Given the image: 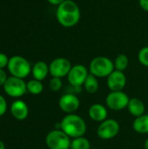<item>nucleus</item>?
<instances>
[{
    "instance_id": "obj_1",
    "label": "nucleus",
    "mask_w": 148,
    "mask_h": 149,
    "mask_svg": "<svg viewBox=\"0 0 148 149\" xmlns=\"http://www.w3.org/2000/svg\"><path fill=\"white\" fill-rule=\"evenodd\" d=\"M57 19L64 27H72L80 18V10L77 3L72 0H65L58 6Z\"/></svg>"
},
{
    "instance_id": "obj_2",
    "label": "nucleus",
    "mask_w": 148,
    "mask_h": 149,
    "mask_svg": "<svg viewBox=\"0 0 148 149\" xmlns=\"http://www.w3.org/2000/svg\"><path fill=\"white\" fill-rule=\"evenodd\" d=\"M60 129L70 138L84 136L86 132V123L79 115L71 113L65 115L60 121Z\"/></svg>"
},
{
    "instance_id": "obj_3",
    "label": "nucleus",
    "mask_w": 148,
    "mask_h": 149,
    "mask_svg": "<svg viewBox=\"0 0 148 149\" xmlns=\"http://www.w3.org/2000/svg\"><path fill=\"white\" fill-rule=\"evenodd\" d=\"M7 68L11 76L23 79L29 76L32 69L30 62L24 57L18 55L12 56L10 58Z\"/></svg>"
},
{
    "instance_id": "obj_4",
    "label": "nucleus",
    "mask_w": 148,
    "mask_h": 149,
    "mask_svg": "<svg viewBox=\"0 0 148 149\" xmlns=\"http://www.w3.org/2000/svg\"><path fill=\"white\" fill-rule=\"evenodd\" d=\"M114 69V64L106 57H96L90 63V72L97 78L108 77Z\"/></svg>"
},
{
    "instance_id": "obj_5",
    "label": "nucleus",
    "mask_w": 148,
    "mask_h": 149,
    "mask_svg": "<svg viewBox=\"0 0 148 149\" xmlns=\"http://www.w3.org/2000/svg\"><path fill=\"white\" fill-rule=\"evenodd\" d=\"M71 138L61 129L51 131L45 137L46 146L50 149H70Z\"/></svg>"
},
{
    "instance_id": "obj_6",
    "label": "nucleus",
    "mask_w": 148,
    "mask_h": 149,
    "mask_svg": "<svg viewBox=\"0 0 148 149\" xmlns=\"http://www.w3.org/2000/svg\"><path fill=\"white\" fill-rule=\"evenodd\" d=\"M4 93L12 98H20L27 93L26 83L23 79L10 76L3 86Z\"/></svg>"
},
{
    "instance_id": "obj_7",
    "label": "nucleus",
    "mask_w": 148,
    "mask_h": 149,
    "mask_svg": "<svg viewBox=\"0 0 148 149\" xmlns=\"http://www.w3.org/2000/svg\"><path fill=\"white\" fill-rule=\"evenodd\" d=\"M120 130V124L113 119H106L100 122L97 129V135L102 140H111L116 137Z\"/></svg>"
},
{
    "instance_id": "obj_8",
    "label": "nucleus",
    "mask_w": 148,
    "mask_h": 149,
    "mask_svg": "<svg viewBox=\"0 0 148 149\" xmlns=\"http://www.w3.org/2000/svg\"><path fill=\"white\" fill-rule=\"evenodd\" d=\"M128 95L123 91L111 92L106 99V103L107 107L113 111H120L127 107L129 103Z\"/></svg>"
},
{
    "instance_id": "obj_9",
    "label": "nucleus",
    "mask_w": 148,
    "mask_h": 149,
    "mask_svg": "<svg viewBox=\"0 0 148 149\" xmlns=\"http://www.w3.org/2000/svg\"><path fill=\"white\" fill-rule=\"evenodd\" d=\"M72 64L70 60L65 58H58L52 60L49 65L50 74L52 77L63 78L68 75L72 69Z\"/></svg>"
},
{
    "instance_id": "obj_10",
    "label": "nucleus",
    "mask_w": 148,
    "mask_h": 149,
    "mask_svg": "<svg viewBox=\"0 0 148 149\" xmlns=\"http://www.w3.org/2000/svg\"><path fill=\"white\" fill-rule=\"evenodd\" d=\"M89 75L88 71L83 65H76L72 67L71 71L67 75V79L70 85L73 87H81L84 85L87 76Z\"/></svg>"
},
{
    "instance_id": "obj_11",
    "label": "nucleus",
    "mask_w": 148,
    "mask_h": 149,
    "mask_svg": "<svg viewBox=\"0 0 148 149\" xmlns=\"http://www.w3.org/2000/svg\"><path fill=\"white\" fill-rule=\"evenodd\" d=\"M80 106L79 99L72 93H65L62 95L58 100V107L59 108L68 114L74 113Z\"/></svg>"
},
{
    "instance_id": "obj_12",
    "label": "nucleus",
    "mask_w": 148,
    "mask_h": 149,
    "mask_svg": "<svg viewBox=\"0 0 148 149\" xmlns=\"http://www.w3.org/2000/svg\"><path fill=\"white\" fill-rule=\"evenodd\" d=\"M126 84V77L123 72L114 70L107 77V86L111 92L122 91Z\"/></svg>"
},
{
    "instance_id": "obj_13",
    "label": "nucleus",
    "mask_w": 148,
    "mask_h": 149,
    "mask_svg": "<svg viewBox=\"0 0 148 149\" xmlns=\"http://www.w3.org/2000/svg\"><path fill=\"white\" fill-rule=\"evenodd\" d=\"M10 110L11 115L17 120H24L29 115V107L27 104L20 100L13 101Z\"/></svg>"
},
{
    "instance_id": "obj_14",
    "label": "nucleus",
    "mask_w": 148,
    "mask_h": 149,
    "mask_svg": "<svg viewBox=\"0 0 148 149\" xmlns=\"http://www.w3.org/2000/svg\"><path fill=\"white\" fill-rule=\"evenodd\" d=\"M107 109L101 104H93L88 110V115L91 120L96 122H102L107 118Z\"/></svg>"
},
{
    "instance_id": "obj_15",
    "label": "nucleus",
    "mask_w": 148,
    "mask_h": 149,
    "mask_svg": "<svg viewBox=\"0 0 148 149\" xmlns=\"http://www.w3.org/2000/svg\"><path fill=\"white\" fill-rule=\"evenodd\" d=\"M127 108L129 113L135 118L145 114V111H146V107L143 101L138 98L130 99L129 103L127 105Z\"/></svg>"
},
{
    "instance_id": "obj_16",
    "label": "nucleus",
    "mask_w": 148,
    "mask_h": 149,
    "mask_svg": "<svg viewBox=\"0 0 148 149\" xmlns=\"http://www.w3.org/2000/svg\"><path fill=\"white\" fill-rule=\"evenodd\" d=\"M49 72H50L49 65L45 62H44V61L37 62L32 66V69H31V73H32L33 78L35 79L39 80V81L44 80L47 77Z\"/></svg>"
},
{
    "instance_id": "obj_17",
    "label": "nucleus",
    "mask_w": 148,
    "mask_h": 149,
    "mask_svg": "<svg viewBox=\"0 0 148 149\" xmlns=\"http://www.w3.org/2000/svg\"><path fill=\"white\" fill-rule=\"evenodd\" d=\"M133 128L139 134H148V113L135 118L133 123Z\"/></svg>"
},
{
    "instance_id": "obj_18",
    "label": "nucleus",
    "mask_w": 148,
    "mask_h": 149,
    "mask_svg": "<svg viewBox=\"0 0 148 149\" xmlns=\"http://www.w3.org/2000/svg\"><path fill=\"white\" fill-rule=\"evenodd\" d=\"M84 86H85V91L88 93H91V94L95 93L99 90V86L97 77H95L94 75L90 73L87 76V78L84 83Z\"/></svg>"
},
{
    "instance_id": "obj_19",
    "label": "nucleus",
    "mask_w": 148,
    "mask_h": 149,
    "mask_svg": "<svg viewBox=\"0 0 148 149\" xmlns=\"http://www.w3.org/2000/svg\"><path fill=\"white\" fill-rule=\"evenodd\" d=\"M26 87H27V92L32 95H38L44 90V86L42 82L35 79L28 81L26 83Z\"/></svg>"
},
{
    "instance_id": "obj_20",
    "label": "nucleus",
    "mask_w": 148,
    "mask_h": 149,
    "mask_svg": "<svg viewBox=\"0 0 148 149\" xmlns=\"http://www.w3.org/2000/svg\"><path fill=\"white\" fill-rule=\"evenodd\" d=\"M71 149H91V143L84 136L74 138L71 142Z\"/></svg>"
},
{
    "instance_id": "obj_21",
    "label": "nucleus",
    "mask_w": 148,
    "mask_h": 149,
    "mask_svg": "<svg viewBox=\"0 0 148 149\" xmlns=\"http://www.w3.org/2000/svg\"><path fill=\"white\" fill-rule=\"evenodd\" d=\"M114 68L117 71L124 72L128 66V58L125 54H120L114 61Z\"/></svg>"
},
{
    "instance_id": "obj_22",
    "label": "nucleus",
    "mask_w": 148,
    "mask_h": 149,
    "mask_svg": "<svg viewBox=\"0 0 148 149\" xmlns=\"http://www.w3.org/2000/svg\"><path fill=\"white\" fill-rule=\"evenodd\" d=\"M63 82L61 78H57V77H52L50 80L49 86L52 92H58L62 88Z\"/></svg>"
},
{
    "instance_id": "obj_23",
    "label": "nucleus",
    "mask_w": 148,
    "mask_h": 149,
    "mask_svg": "<svg viewBox=\"0 0 148 149\" xmlns=\"http://www.w3.org/2000/svg\"><path fill=\"white\" fill-rule=\"evenodd\" d=\"M138 59L144 66L148 67V46L142 48L138 54Z\"/></svg>"
},
{
    "instance_id": "obj_24",
    "label": "nucleus",
    "mask_w": 148,
    "mask_h": 149,
    "mask_svg": "<svg viewBox=\"0 0 148 149\" xmlns=\"http://www.w3.org/2000/svg\"><path fill=\"white\" fill-rule=\"evenodd\" d=\"M7 108H8V105L6 100L3 95L0 94V117L4 115V113L7 111Z\"/></svg>"
},
{
    "instance_id": "obj_25",
    "label": "nucleus",
    "mask_w": 148,
    "mask_h": 149,
    "mask_svg": "<svg viewBox=\"0 0 148 149\" xmlns=\"http://www.w3.org/2000/svg\"><path fill=\"white\" fill-rule=\"evenodd\" d=\"M10 58L7 57L6 54L0 52V69H3L4 67L8 66Z\"/></svg>"
},
{
    "instance_id": "obj_26",
    "label": "nucleus",
    "mask_w": 148,
    "mask_h": 149,
    "mask_svg": "<svg viewBox=\"0 0 148 149\" xmlns=\"http://www.w3.org/2000/svg\"><path fill=\"white\" fill-rule=\"evenodd\" d=\"M7 79H8V77H7L5 72L3 71V69H0V86H3L4 85Z\"/></svg>"
},
{
    "instance_id": "obj_27",
    "label": "nucleus",
    "mask_w": 148,
    "mask_h": 149,
    "mask_svg": "<svg viewBox=\"0 0 148 149\" xmlns=\"http://www.w3.org/2000/svg\"><path fill=\"white\" fill-rule=\"evenodd\" d=\"M140 4L143 10L148 11V0H140Z\"/></svg>"
},
{
    "instance_id": "obj_28",
    "label": "nucleus",
    "mask_w": 148,
    "mask_h": 149,
    "mask_svg": "<svg viewBox=\"0 0 148 149\" xmlns=\"http://www.w3.org/2000/svg\"><path fill=\"white\" fill-rule=\"evenodd\" d=\"M50 3L54 4V5H59L60 3H62L63 2H65V0H47Z\"/></svg>"
},
{
    "instance_id": "obj_29",
    "label": "nucleus",
    "mask_w": 148,
    "mask_h": 149,
    "mask_svg": "<svg viewBox=\"0 0 148 149\" xmlns=\"http://www.w3.org/2000/svg\"><path fill=\"white\" fill-rule=\"evenodd\" d=\"M0 149H5V145L2 141H0Z\"/></svg>"
},
{
    "instance_id": "obj_30",
    "label": "nucleus",
    "mask_w": 148,
    "mask_h": 149,
    "mask_svg": "<svg viewBox=\"0 0 148 149\" xmlns=\"http://www.w3.org/2000/svg\"><path fill=\"white\" fill-rule=\"evenodd\" d=\"M144 147H145V149H148V138L146 140V141H145V145H144Z\"/></svg>"
}]
</instances>
